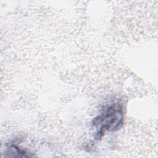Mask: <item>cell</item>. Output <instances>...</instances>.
Returning a JSON list of instances; mask_svg holds the SVG:
<instances>
[{"label":"cell","mask_w":158,"mask_h":158,"mask_svg":"<svg viewBox=\"0 0 158 158\" xmlns=\"http://www.w3.org/2000/svg\"><path fill=\"white\" fill-rule=\"evenodd\" d=\"M123 106L120 102H113L106 106L93 121L96 129V139H101L106 131L118 130L123 123Z\"/></svg>","instance_id":"6da1fadb"},{"label":"cell","mask_w":158,"mask_h":158,"mask_svg":"<svg viewBox=\"0 0 158 158\" xmlns=\"http://www.w3.org/2000/svg\"><path fill=\"white\" fill-rule=\"evenodd\" d=\"M5 153L6 154V156L7 157H27L31 156L30 154H28V153H27L25 150L14 144H10L7 146L6 149Z\"/></svg>","instance_id":"7a4b0ae2"}]
</instances>
